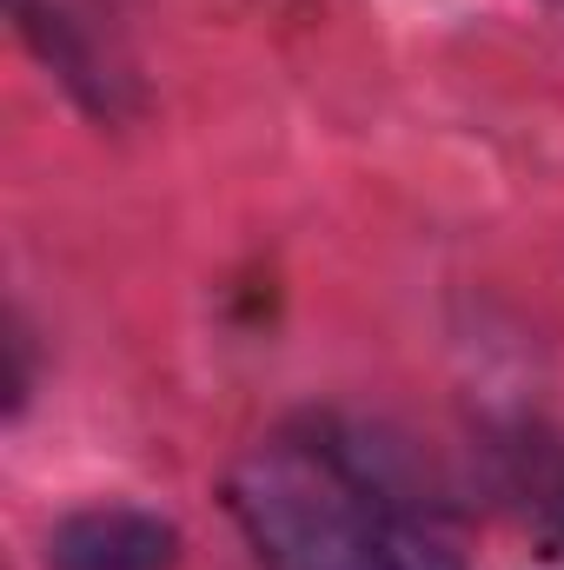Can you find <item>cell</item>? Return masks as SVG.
Here are the masks:
<instances>
[{
    "mask_svg": "<svg viewBox=\"0 0 564 570\" xmlns=\"http://www.w3.org/2000/svg\"><path fill=\"white\" fill-rule=\"evenodd\" d=\"M558 551H564V504H558Z\"/></svg>",
    "mask_w": 564,
    "mask_h": 570,
    "instance_id": "4",
    "label": "cell"
},
{
    "mask_svg": "<svg viewBox=\"0 0 564 570\" xmlns=\"http://www.w3.org/2000/svg\"><path fill=\"white\" fill-rule=\"evenodd\" d=\"M226 511L260 570H465L399 471L332 419L253 438L226 471Z\"/></svg>",
    "mask_w": 564,
    "mask_h": 570,
    "instance_id": "1",
    "label": "cell"
},
{
    "mask_svg": "<svg viewBox=\"0 0 564 570\" xmlns=\"http://www.w3.org/2000/svg\"><path fill=\"white\" fill-rule=\"evenodd\" d=\"M552 7H564V0H552Z\"/></svg>",
    "mask_w": 564,
    "mask_h": 570,
    "instance_id": "5",
    "label": "cell"
},
{
    "mask_svg": "<svg viewBox=\"0 0 564 570\" xmlns=\"http://www.w3.org/2000/svg\"><path fill=\"white\" fill-rule=\"evenodd\" d=\"M13 7V20H20V33L33 40V53L74 87V100L80 107H94L100 120H114L120 114V87H127V67L107 53V40L94 33V20L87 13H74L67 0H7Z\"/></svg>",
    "mask_w": 564,
    "mask_h": 570,
    "instance_id": "3",
    "label": "cell"
},
{
    "mask_svg": "<svg viewBox=\"0 0 564 570\" xmlns=\"http://www.w3.org/2000/svg\"><path fill=\"white\" fill-rule=\"evenodd\" d=\"M179 524L146 504H80L54 518L47 570H179Z\"/></svg>",
    "mask_w": 564,
    "mask_h": 570,
    "instance_id": "2",
    "label": "cell"
}]
</instances>
